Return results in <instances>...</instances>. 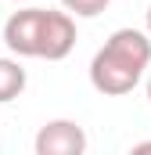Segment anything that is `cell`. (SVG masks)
<instances>
[{"label":"cell","mask_w":151,"mask_h":155,"mask_svg":"<svg viewBox=\"0 0 151 155\" xmlns=\"http://www.w3.org/2000/svg\"><path fill=\"white\" fill-rule=\"evenodd\" d=\"M151 65V36L140 29H115L90 61V83L104 97L130 94Z\"/></svg>","instance_id":"1"},{"label":"cell","mask_w":151,"mask_h":155,"mask_svg":"<svg viewBox=\"0 0 151 155\" xmlns=\"http://www.w3.org/2000/svg\"><path fill=\"white\" fill-rule=\"evenodd\" d=\"M47 7H22L4 22V43L18 58H36L40 54V29H43Z\"/></svg>","instance_id":"2"},{"label":"cell","mask_w":151,"mask_h":155,"mask_svg":"<svg viewBox=\"0 0 151 155\" xmlns=\"http://www.w3.org/2000/svg\"><path fill=\"white\" fill-rule=\"evenodd\" d=\"M86 152V134L72 119H54L43 123L36 134V155H83Z\"/></svg>","instance_id":"3"},{"label":"cell","mask_w":151,"mask_h":155,"mask_svg":"<svg viewBox=\"0 0 151 155\" xmlns=\"http://www.w3.org/2000/svg\"><path fill=\"white\" fill-rule=\"evenodd\" d=\"M76 47V22L69 11H47L43 15V33H40V54L47 61H61L69 58V51Z\"/></svg>","instance_id":"4"},{"label":"cell","mask_w":151,"mask_h":155,"mask_svg":"<svg viewBox=\"0 0 151 155\" xmlns=\"http://www.w3.org/2000/svg\"><path fill=\"white\" fill-rule=\"evenodd\" d=\"M22 90H25V69L14 58H0V105L14 101Z\"/></svg>","instance_id":"5"},{"label":"cell","mask_w":151,"mask_h":155,"mask_svg":"<svg viewBox=\"0 0 151 155\" xmlns=\"http://www.w3.org/2000/svg\"><path fill=\"white\" fill-rule=\"evenodd\" d=\"M108 4H112V0H61V7H65L69 15H76V18H97Z\"/></svg>","instance_id":"6"},{"label":"cell","mask_w":151,"mask_h":155,"mask_svg":"<svg viewBox=\"0 0 151 155\" xmlns=\"http://www.w3.org/2000/svg\"><path fill=\"white\" fill-rule=\"evenodd\" d=\"M133 152H151V141H140V144H137Z\"/></svg>","instance_id":"7"},{"label":"cell","mask_w":151,"mask_h":155,"mask_svg":"<svg viewBox=\"0 0 151 155\" xmlns=\"http://www.w3.org/2000/svg\"><path fill=\"white\" fill-rule=\"evenodd\" d=\"M148 36H151V7H148Z\"/></svg>","instance_id":"8"},{"label":"cell","mask_w":151,"mask_h":155,"mask_svg":"<svg viewBox=\"0 0 151 155\" xmlns=\"http://www.w3.org/2000/svg\"><path fill=\"white\" fill-rule=\"evenodd\" d=\"M148 101H151V79H148Z\"/></svg>","instance_id":"9"},{"label":"cell","mask_w":151,"mask_h":155,"mask_svg":"<svg viewBox=\"0 0 151 155\" xmlns=\"http://www.w3.org/2000/svg\"><path fill=\"white\" fill-rule=\"evenodd\" d=\"M14 4H25V0H14Z\"/></svg>","instance_id":"10"}]
</instances>
